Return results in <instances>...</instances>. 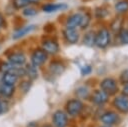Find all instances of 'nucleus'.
Segmentation results:
<instances>
[{"label": "nucleus", "mask_w": 128, "mask_h": 127, "mask_svg": "<svg viewBox=\"0 0 128 127\" xmlns=\"http://www.w3.org/2000/svg\"><path fill=\"white\" fill-rule=\"evenodd\" d=\"M15 92V87L14 85H7L2 83L0 85V96L5 98V99H10L14 95Z\"/></svg>", "instance_id": "16"}, {"label": "nucleus", "mask_w": 128, "mask_h": 127, "mask_svg": "<svg viewBox=\"0 0 128 127\" xmlns=\"http://www.w3.org/2000/svg\"><path fill=\"white\" fill-rule=\"evenodd\" d=\"M109 15V10L107 8H103V7H97L95 9V17L102 19V18H106Z\"/></svg>", "instance_id": "25"}, {"label": "nucleus", "mask_w": 128, "mask_h": 127, "mask_svg": "<svg viewBox=\"0 0 128 127\" xmlns=\"http://www.w3.org/2000/svg\"><path fill=\"white\" fill-rule=\"evenodd\" d=\"M100 88L105 93H107L109 96L115 95L119 91L117 81L114 78H111V77H107V78L102 79L101 82H100Z\"/></svg>", "instance_id": "3"}, {"label": "nucleus", "mask_w": 128, "mask_h": 127, "mask_svg": "<svg viewBox=\"0 0 128 127\" xmlns=\"http://www.w3.org/2000/svg\"><path fill=\"white\" fill-rule=\"evenodd\" d=\"M100 127H111V126H108V125H103V126H100Z\"/></svg>", "instance_id": "35"}, {"label": "nucleus", "mask_w": 128, "mask_h": 127, "mask_svg": "<svg viewBox=\"0 0 128 127\" xmlns=\"http://www.w3.org/2000/svg\"><path fill=\"white\" fill-rule=\"evenodd\" d=\"M48 59V54L42 49V48H36L30 57V61L31 64H33L36 67H40L42 66Z\"/></svg>", "instance_id": "4"}, {"label": "nucleus", "mask_w": 128, "mask_h": 127, "mask_svg": "<svg viewBox=\"0 0 128 127\" xmlns=\"http://www.w3.org/2000/svg\"><path fill=\"white\" fill-rule=\"evenodd\" d=\"M67 8V5L65 3H46L44 5H42V11L46 12V13H52V12H56V11H61V10H65Z\"/></svg>", "instance_id": "13"}, {"label": "nucleus", "mask_w": 128, "mask_h": 127, "mask_svg": "<svg viewBox=\"0 0 128 127\" xmlns=\"http://www.w3.org/2000/svg\"><path fill=\"white\" fill-rule=\"evenodd\" d=\"M48 55H54L59 51V44L57 41L54 39H46L42 42V47H41Z\"/></svg>", "instance_id": "10"}, {"label": "nucleus", "mask_w": 128, "mask_h": 127, "mask_svg": "<svg viewBox=\"0 0 128 127\" xmlns=\"http://www.w3.org/2000/svg\"><path fill=\"white\" fill-rule=\"evenodd\" d=\"M122 25H123V19L121 17H116L111 23V29L114 33H118L122 29Z\"/></svg>", "instance_id": "22"}, {"label": "nucleus", "mask_w": 128, "mask_h": 127, "mask_svg": "<svg viewBox=\"0 0 128 127\" xmlns=\"http://www.w3.org/2000/svg\"><path fill=\"white\" fill-rule=\"evenodd\" d=\"M80 72H81V75L83 76H86V75H89L91 72H92V66L87 64V65H84L81 69H80Z\"/></svg>", "instance_id": "29"}, {"label": "nucleus", "mask_w": 128, "mask_h": 127, "mask_svg": "<svg viewBox=\"0 0 128 127\" xmlns=\"http://www.w3.org/2000/svg\"><path fill=\"white\" fill-rule=\"evenodd\" d=\"M100 121L103 123V125L114 126L120 122V116L114 111H106L100 116Z\"/></svg>", "instance_id": "6"}, {"label": "nucleus", "mask_w": 128, "mask_h": 127, "mask_svg": "<svg viewBox=\"0 0 128 127\" xmlns=\"http://www.w3.org/2000/svg\"><path fill=\"white\" fill-rule=\"evenodd\" d=\"M82 21V12H76L71 14L67 20H66V28H74L76 29L77 27H80Z\"/></svg>", "instance_id": "11"}, {"label": "nucleus", "mask_w": 128, "mask_h": 127, "mask_svg": "<svg viewBox=\"0 0 128 127\" xmlns=\"http://www.w3.org/2000/svg\"><path fill=\"white\" fill-rule=\"evenodd\" d=\"M48 69L51 74L58 76V75H61L65 71V65L60 61H52L49 65Z\"/></svg>", "instance_id": "14"}, {"label": "nucleus", "mask_w": 128, "mask_h": 127, "mask_svg": "<svg viewBox=\"0 0 128 127\" xmlns=\"http://www.w3.org/2000/svg\"><path fill=\"white\" fill-rule=\"evenodd\" d=\"M114 9L120 15L128 12V0H118L114 5Z\"/></svg>", "instance_id": "20"}, {"label": "nucleus", "mask_w": 128, "mask_h": 127, "mask_svg": "<svg viewBox=\"0 0 128 127\" xmlns=\"http://www.w3.org/2000/svg\"><path fill=\"white\" fill-rule=\"evenodd\" d=\"M53 127H67L68 115L63 110H56L52 115Z\"/></svg>", "instance_id": "5"}, {"label": "nucleus", "mask_w": 128, "mask_h": 127, "mask_svg": "<svg viewBox=\"0 0 128 127\" xmlns=\"http://www.w3.org/2000/svg\"><path fill=\"white\" fill-rule=\"evenodd\" d=\"M90 20H91L90 13H88V12H82V21H81L80 28L81 29H86L89 26Z\"/></svg>", "instance_id": "26"}, {"label": "nucleus", "mask_w": 128, "mask_h": 127, "mask_svg": "<svg viewBox=\"0 0 128 127\" xmlns=\"http://www.w3.org/2000/svg\"><path fill=\"white\" fill-rule=\"evenodd\" d=\"M18 78L19 77H17L15 74H13L11 72H4L2 74L1 81H2V83L7 84V85H15Z\"/></svg>", "instance_id": "17"}, {"label": "nucleus", "mask_w": 128, "mask_h": 127, "mask_svg": "<svg viewBox=\"0 0 128 127\" xmlns=\"http://www.w3.org/2000/svg\"><path fill=\"white\" fill-rule=\"evenodd\" d=\"M122 94H123L124 96L128 97V83L123 85V88H122Z\"/></svg>", "instance_id": "31"}, {"label": "nucleus", "mask_w": 128, "mask_h": 127, "mask_svg": "<svg viewBox=\"0 0 128 127\" xmlns=\"http://www.w3.org/2000/svg\"><path fill=\"white\" fill-rule=\"evenodd\" d=\"M113 106L116 108L117 111H119L122 114H127L128 113V97L122 95L116 96L113 99L112 102Z\"/></svg>", "instance_id": "7"}, {"label": "nucleus", "mask_w": 128, "mask_h": 127, "mask_svg": "<svg viewBox=\"0 0 128 127\" xmlns=\"http://www.w3.org/2000/svg\"><path fill=\"white\" fill-rule=\"evenodd\" d=\"M22 14L26 17H33L35 15L38 14V10L34 7V6H26L25 8H23V11H22Z\"/></svg>", "instance_id": "24"}, {"label": "nucleus", "mask_w": 128, "mask_h": 127, "mask_svg": "<svg viewBox=\"0 0 128 127\" xmlns=\"http://www.w3.org/2000/svg\"><path fill=\"white\" fill-rule=\"evenodd\" d=\"M4 24H5V21H4V17L2 15V13L0 12V31L3 29L4 27Z\"/></svg>", "instance_id": "32"}, {"label": "nucleus", "mask_w": 128, "mask_h": 127, "mask_svg": "<svg viewBox=\"0 0 128 127\" xmlns=\"http://www.w3.org/2000/svg\"><path fill=\"white\" fill-rule=\"evenodd\" d=\"M25 75L30 79V80H35L38 77V70L37 67L34 66L33 64L29 63V64H25Z\"/></svg>", "instance_id": "18"}, {"label": "nucleus", "mask_w": 128, "mask_h": 127, "mask_svg": "<svg viewBox=\"0 0 128 127\" xmlns=\"http://www.w3.org/2000/svg\"><path fill=\"white\" fill-rule=\"evenodd\" d=\"M4 111H3V107H2V104H1V101H0V114L1 113H3Z\"/></svg>", "instance_id": "33"}, {"label": "nucleus", "mask_w": 128, "mask_h": 127, "mask_svg": "<svg viewBox=\"0 0 128 127\" xmlns=\"http://www.w3.org/2000/svg\"><path fill=\"white\" fill-rule=\"evenodd\" d=\"M63 35L65 40L70 44H76L80 39L79 32L74 28H66L63 31Z\"/></svg>", "instance_id": "12"}, {"label": "nucleus", "mask_w": 128, "mask_h": 127, "mask_svg": "<svg viewBox=\"0 0 128 127\" xmlns=\"http://www.w3.org/2000/svg\"><path fill=\"white\" fill-rule=\"evenodd\" d=\"M75 95L78 99H87L90 96V91L87 86H79L75 90Z\"/></svg>", "instance_id": "21"}, {"label": "nucleus", "mask_w": 128, "mask_h": 127, "mask_svg": "<svg viewBox=\"0 0 128 127\" xmlns=\"http://www.w3.org/2000/svg\"><path fill=\"white\" fill-rule=\"evenodd\" d=\"M35 29H36V25H33V24L27 25V26L22 27V28H20L19 30H17V31L13 34V37H12V38H13L14 40L20 39V38L24 37L25 35H27V34H29V33L33 32Z\"/></svg>", "instance_id": "15"}, {"label": "nucleus", "mask_w": 128, "mask_h": 127, "mask_svg": "<svg viewBox=\"0 0 128 127\" xmlns=\"http://www.w3.org/2000/svg\"><path fill=\"white\" fill-rule=\"evenodd\" d=\"M8 62L16 66H23L26 63V55L21 51L12 52L7 56Z\"/></svg>", "instance_id": "8"}, {"label": "nucleus", "mask_w": 128, "mask_h": 127, "mask_svg": "<svg viewBox=\"0 0 128 127\" xmlns=\"http://www.w3.org/2000/svg\"><path fill=\"white\" fill-rule=\"evenodd\" d=\"M91 101L93 104H95L97 106L104 105L105 103H107L109 101V95L101 89L96 90V91H94V93L91 96Z\"/></svg>", "instance_id": "9"}, {"label": "nucleus", "mask_w": 128, "mask_h": 127, "mask_svg": "<svg viewBox=\"0 0 128 127\" xmlns=\"http://www.w3.org/2000/svg\"><path fill=\"white\" fill-rule=\"evenodd\" d=\"M118 40L120 44H128V29L122 28L118 32Z\"/></svg>", "instance_id": "23"}, {"label": "nucleus", "mask_w": 128, "mask_h": 127, "mask_svg": "<svg viewBox=\"0 0 128 127\" xmlns=\"http://www.w3.org/2000/svg\"><path fill=\"white\" fill-rule=\"evenodd\" d=\"M119 81L123 85L128 83V69H124L120 73V75H119Z\"/></svg>", "instance_id": "28"}, {"label": "nucleus", "mask_w": 128, "mask_h": 127, "mask_svg": "<svg viewBox=\"0 0 128 127\" xmlns=\"http://www.w3.org/2000/svg\"><path fill=\"white\" fill-rule=\"evenodd\" d=\"M95 35H96V33L94 31H92V30L86 32L84 34V36H83V39H82L83 44L86 45L87 47L94 46L95 45Z\"/></svg>", "instance_id": "19"}, {"label": "nucleus", "mask_w": 128, "mask_h": 127, "mask_svg": "<svg viewBox=\"0 0 128 127\" xmlns=\"http://www.w3.org/2000/svg\"><path fill=\"white\" fill-rule=\"evenodd\" d=\"M111 42V35L110 31L107 28H101L95 35V46L98 48L104 49L106 48Z\"/></svg>", "instance_id": "2"}, {"label": "nucleus", "mask_w": 128, "mask_h": 127, "mask_svg": "<svg viewBox=\"0 0 128 127\" xmlns=\"http://www.w3.org/2000/svg\"><path fill=\"white\" fill-rule=\"evenodd\" d=\"M30 87H31V82L30 81H23L20 84V88H21L22 92H27Z\"/></svg>", "instance_id": "30"}, {"label": "nucleus", "mask_w": 128, "mask_h": 127, "mask_svg": "<svg viewBox=\"0 0 128 127\" xmlns=\"http://www.w3.org/2000/svg\"><path fill=\"white\" fill-rule=\"evenodd\" d=\"M42 127H53L52 125H50V124H44Z\"/></svg>", "instance_id": "34"}, {"label": "nucleus", "mask_w": 128, "mask_h": 127, "mask_svg": "<svg viewBox=\"0 0 128 127\" xmlns=\"http://www.w3.org/2000/svg\"><path fill=\"white\" fill-rule=\"evenodd\" d=\"M83 108H84V105L81 99L72 98L67 101L66 106H65V112L67 113V115L75 117L82 113Z\"/></svg>", "instance_id": "1"}, {"label": "nucleus", "mask_w": 128, "mask_h": 127, "mask_svg": "<svg viewBox=\"0 0 128 127\" xmlns=\"http://www.w3.org/2000/svg\"><path fill=\"white\" fill-rule=\"evenodd\" d=\"M29 5L30 4L27 0H13V6L15 9H23Z\"/></svg>", "instance_id": "27"}]
</instances>
